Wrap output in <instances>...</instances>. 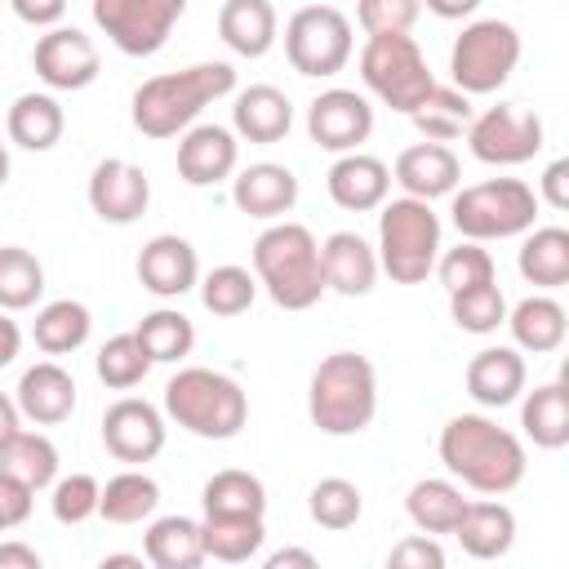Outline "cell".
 Returning <instances> with one entry per match:
<instances>
[{"label": "cell", "mask_w": 569, "mask_h": 569, "mask_svg": "<svg viewBox=\"0 0 569 569\" xmlns=\"http://www.w3.org/2000/svg\"><path fill=\"white\" fill-rule=\"evenodd\" d=\"M44 293V267L22 244H0V311H27Z\"/></svg>", "instance_id": "41"}, {"label": "cell", "mask_w": 569, "mask_h": 569, "mask_svg": "<svg viewBox=\"0 0 569 569\" xmlns=\"http://www.w3.org/2000/svg\"><path fill=\"white\" fill-rule=\"evenodd\" d=\"M307 511H311V520H316L320 529L342 533V529H351V525L360 520V511H365V493H360L351 480H342V476H325V480L311 485V493H307Z\"/></svg>", "instance_id": "45"}, {"label": "cell", "mask_w": 569, "mask_h": 569, "mask_svg": "<svg viewBox=\"0 0 569 569\" xmlns=\"http://www.w3.org/2000/svg\"><path fill=\"white\" fill-rule=\"evenodd\" d=\"M267 569H316V556L302 547H280L267 556Z\"/></svg>", "instance_id": "56"}, {"label": "cell", "mask_w": 569, "mask_h": 569, "mask_svg": "<svg viewBox=\"0 0 569 569\" xmlns=\"http://www.w3.org/2000/svg\"><path fill=\"white\" fill-rule=\"evenodd\" d=\"M320 271H325V289L342 298H365L382 267H378V249L360 231H333L320 244Z\"/></svg>", "instance_id": "24"}, {"label": "cell", "mask_w": 569, "mask_h": 569, "mask_svg": "<svg viewBox=\"0 0 569 569\" xmlns=\"http://www.w3.org/2000/svg\"><path fill=\"white\" fill-rule=\"evenodd\" d=\"M378 267L396 284H422L440 258V218L431 200L396 196L378 204Z\"/></svg>", "instance_id": "6"}, {"label": "cell", "mask_w": 569, "mask_h": 569, "mask_svg": "<svg viewBox=\"0 0 569 569\" xmlns=\"http://www.w3.org/2000/svg\"><path fill=\"white\" fill-rule=\"evenodd\" d=\"M111 565H142V556H102V569Z\"/></svg>", "instance_id": "58"}, {"label": "cell", "mask_w": 569, "mask_h": 569, "mask_svg": "<svg viewBox=\"0 0 569 569\" xmlns=\"http://www.w3.org/2000/svg\"><path fill=\"white\" fill-rule=\"evenodd\" d=\"M200 502L204 511H218V516H267V485L253 471L222 467L204 480Z\"/></svg>", "instance_id": "39"}, {"label": "cell", "mask_w": 569, "mask_h": 569, "mask_svg": "<svg viewBox=\"0 0 569 569\" xmlns=\"http://www.w3.org/2000/svg\"><path fill=\"white\" fill-rule=\"evenodd\" d=\"M467 147L480 164H498V169H511V164H529L538 151H542V116L533 107H520V102H498V107H485L471 116L467 124Z\"/></svg>", "instance_id": "11"}, {"label": "cell", "mask_w": 569, "mask_h": 569, "mask_svg": "<svg viewBox=\"0 0 569 569\" xmlns=\"http://www.w3.org/2000/svg\"><path fill=\"white\" fill-rule=\"evenodd\" d=\"M89 329H93V316H89V307L76 302V298H53V302H44V307L36 311V320H31L36 347H40L44 356H53V360L80 351V347L89 342Z\"/></svg>", "instance_id": "32"}, {"label": "cell", "mask_w": 569, "mask_h": 569, "mask_svg": "<svg viewBox=\"0 0 569 569\" xmlns=\"http://www.w3.org/2000/svg\"><path fill=\"white\" fill-rule=\"evenodd\" d=\"M431 271L440 276L445 293H453V289L493 280V258H489V249H485L480 240H462V244H453V249H440V258H436Z\"/></svg>", "instance_id": "46"}, {"label": "cell", "mask_w": 569, "mask_h": 569, "mask_svg": "<svg viewBox=\"0 0 569 569\" xmlns=\"http://www.w3.org/2000/svg\"><path fill=\"white\" fill-rule=\"evenodd\" d=\"M511 329V342L516 351H529V356H551L565 347V333H569V316L565 307L551 298V293H529L520 298L516 307H507V320Z\"/></svg>", "instance_id": "27"}, {"label": "cell", "mask_w": 569, "mask_h": 569, "mask_svg": "<svg viewBox=\"0 0 569 569\" xmlns=\"http://www.w3.org/2000/svg\"><path fill=\"white\" fill-rule=\"evenodd\" d=\"M4 182H9V147L0 142V187H4Z\"/></svg>", "instance_id": "59"}, {"label": "cell", "mask_w": 569, "mask_h": 569, "mask_svg": "<svg viewBox=\"0 0 569 569\" xmlns=\"http://www.w3.org/2000/svg\"><path fill=\"white\" fill-rule=\"evenodd\" d=\"M18 351H22V329H18V320H9V311H0V369L13 365Z\"/></svg>", "instance_id": "54"}, {"label": "cell", "mask_w": 569, "mask_h": 569, "mask_svg": "<svg viewBox=\"0 0 569 569\" xmlns=\"http://www.w3.org/2000/svg\"><path fill=\"white\" fill-rule=\"evenodd\" d=\"M236 93V67L231 62H191L182 71L151 76L133 89V129L142 138H178L196 124V116Z\"/></svg>", "instance_id": "2"}, {"label": "cell", "mask_w": 569, "mask_h": 569, "mask_svg": "<svg viewBox=\"0 0 569 569\" xmlns=\"http://www.w3.org/2000/svg\"><path fill=\"white\" fill-rule=\"evenodd\" d=\"M218 36L240 58L271 53V44L280 36L276 4L271 0H222V9H218Z\"/></svg>", "instance_id": "28"}, {"label": "cell", "mask_w": 569, "mask_h": 569, "mask_svg": "<svg viewBox=\"0 0 569 569\" xmlns=\"http://www.w3.org/2000/svg\"><path fill=\"white\" fill-rule=\"evenodd\" d=\"M156 507H160V485L138 467L116 471L98 493V516L107 525H142L156 516Z\"/></svg>", "instance_id": "33"}, {"label": "cell", "mask_w": 569, "mask_h": 569, "mask_svg": "<svg viewBox=\"0 0 569 569\" xmlns=\"http://www.w3.org/2000/svg\"><path fill=\"white\" fill-rule=\"evenodd\" d=\"M471 116H476L471 98H467L462 89H453V84H436V89L409 111L413 129H418L427 142H453V138H462L467 124H471Z\"/></svg>", "instance_id": "37"}, {"label": "cell", "mask_w": 569, "mask_h": 569, "mask_svg": "<svg viewBox=\"0 0 569 569\" xmlns=\"http://www.w3.org/2000/svg\"><path fill=\"white\" fill-rule=\"evenodd\" d=\"M9 9H13V18H18V22L49 31V27H58V22H62L67 0H9Z\"/></svg>", "instance_id": "52"}, {"label": "cell", "mask_w": 569, "mask_h": 569, "mask_svg": "<svg viewBox=\"0 0 569 569\" xmlns=\"http://www.w3.org/2000/svg\"><path fill=\"white\" fill-rule=\"evenodd\" d=\"M307 413L325 436H360L378 413V369L360 351H329L307 382Z\"/></svg>", "instance_id": "4"}, {"label": "cell", "mask_w": 569, "mask_h": 569, "mask_svg": "<svg viewBox=\"0 0 569 569\" xmlns=\"http://www.w3.org/2000/svg\"><path fill=\"white\" fill-rule=\"evenodd\" d=\"M453 538L462 542V551L471 560H498L511 551L516 542V511L498 498H467L458 525H453Z\"/></svg>", "instance_id": "26"}, {"label": "cell", "mask_w": 569, "mask_h": 569, "mask_svg": "<svg viewBox=\"0 0 569 569\" xmlns=\"http://www.w3.org/2000/svg\"><path fill=\"white\" fill-rule=\"evenodd\" d=\"M0 569H40V551L27 542H0Z\"/></svg>", "instance_id": "53"}, {"label": "cell", "mask_w": 569, "mask_h": 569, "mask_svg": "<svg viewBox=\"0 0 569 569\" xmlns=\"http://www.w3.org/2000/svg\"><path fill=\"white\" fill-rule=\"evenodd\" d=\"M538 196L529 182L520 178H485V182H471L462 191H453L449 200V218L458 227L462 240H511V236H525L533 222H538Z\"/></svg>", "instance_id": "7"}, {"label": "cell", "mask_w": 569, "mask_h": 569, "mask_svg": "<svg viewBox=\"0 0 569 569\" xmlns=\"http://www.w3.org/2000/svg\"><path fill=\"white\" fill-rule=\"evenodd\" d=\"M440 462L453 480H462L467 489L485 493V498H502L525 480V445L516 431L498 427L485 413H453L440 427Z\"/></svg>", "instance_id": "1"}, {"label": "cell", "mask_w": 569, "mask_h": 569, "mask_svg": "<svg viewBox=\"0 0 569 569\" xmlns=\"http://www.w3.org/2000/svg\"><path fill=\"white\" fill-rule=\"evenodd\" d=\"M231 129L244 142H258V147L280 142L293 129V102H289V93L276 89V84H249V89H240L236 93V107H231Z\"/></svg>", "instance_id": "25"}, {"label": "cell", "mask_w": 569, "mask_h": 569, "mask_svg": "<svg viewBox=\"0 0 569 569\" xmlns=\"http://www.w3.org/2000/svg\"><path fill=\"white\" fill-rule=\"evenodd\" d=\"M516 267L542 293L569 284V231L565 227H529L520 240Z\"/></svg>", "instance_id": "31"}, {"label": "cell", "mask_w": 569, "mask_h": 569, "mask_svg": "<svg viewBox=\"0 0 569 569\" xmlns=\"http://www.w3.org/2000/svg\"><path fill=\"white\" fill-rule=\"evenodd\" d=\"M462 507H467L462 489H458L453 480H440V476L418 480V485L409 489V498H405V511H409V520L418 525V533H453Z\"/></svg>", "instance_id": "40"}, {"label": "cell", "mask_w": 569, "mask_h": 569, "mask_svg": "<svg viewBox=\"0 0 569 569\" xmlns=\"http://www.w3.org/2000/svg\"><path fill=\"white\" fill-rule=\"evenodd\" d=\"M84 196H89V209H93L102 222L129 227V222H138V218L147 213V204H151V178L142 173V164L111 156V160H98V164H93Z\"/></svg>", "instance_id": "16"}, {"label": "cell", "mask_w": 569, "mask_h": 569, "mask_svg": "<svg viewBox=\"0 0 569 569\" xmlns=\"http://www.w3.org/2000/svg\"><path fill=\"white\" fill-rule=\"evenodd\" d=\"M538 204H547V209H556V213H565L569 209V160H551L547 169H542V178H538Z\"/></svg>", "instance_id": "51"}, {"label": "cell", "mask_w": 569, "mask_h": 569, "mask_svg": "<svg viewBox=\"0 0 569 569\" xmlns=\"http://www.w3.org/2000/svg\"><path fill=\"white\" fill-rule=\"evenodd\" d=\"M525 382H529V369H525V356L516 347H480L471 360H467V396L480 405V409H502V405H516L525 396Z\"/></svg>", "instance_id": "23"}, {"label": "cell", "mask_w": 569, "mask_h": 569, "mask_svg": "<svg viewBox=\"0 0 569 569\" xmlns=\"http://www.w3.org/2000/svg\"><path fill=\"white\" fill-rule=\"evenodd\" d=\"M387 565L391 569H440L445 565V551H440L436 533H409V538H400L387 551Z\"/></svg>", "instance_id": "49"}, {"label": "cell", "mask_w": 569, "mask_h": 569, "mask_svg": "<svg viewBox=\"0 0 569 569\" xmlns=\"http://www.w3.org/2000/svg\"><path fill=\"white\" fill-rule=\"evenodd\" d=\"M138 284L156 298H182L200 284V258H196V244L164 231V236H151L138 253Z\"/></svg>", "instance_id": "19"}, {"label": "cell", "mask_w": 569, "mask_h": 569, "mask_svg": "<svg viewBox=\"0 0 569 569\" xmlns=\"http://www.w3.org/2000/svg\"><path fill=\"white\" fill-rule=\"evenodd\" d=\"M418 13H422L418 0H356V22L365 27V36L409 31L418 22Z\"/></svg>", "instance_id": "48"}, {"label": "cell", "mask_w": 569, "mask_h": 569, "mask_svg": "<svg viewBox=\"0 0 569 569\" xmlns=\"http://www.w3.org/2000/svg\"><path fill=\"white\" fill-rule=\"evenodd\" d=\"M142 560L156 569H196L204 565L200 520L191 516H156L142 538Z\"/></svg>", "instance_id": "30"}, {"label": "cell", "mask_w": 569, "mask_h": 569, "mask_svg": "<svg viewBox=\"0 0 569 569\" xmlns=\"http://www.w3.org/2000/svg\"><path fill=\"white\" fill-rule=\"evenodd\" d=\"M391 182L413 196V200H440V196H453L458 182H462V160L453 156L449 142H413L396 156L391 164Z\"/></svg>", "instance_id": "18"}, {"label": "cell", "mask_w": 569, "mask_h": 569, "mask_svg": "<svg viewBox=\"0 0 569 569\" xmlns=\"http://www.w3.org/2000/svg\"><path fill=\"white\" fill-rule=\"evenodd\" d=\"M258 298V276L249 267H236V262H222L213 267L209 276H200V302L204 311L231 320V316H244Z\"/></svg>", "instance_id": "42"}, {"label": "cell", "mask_w": 569, "mask_h": 569, "mask_svg": "<svg viewBox=\"0 0 569 569\" xmlns=\"http://www.w3.org/2000/svg\"><path fill=\"white\" fill-rule=\"evenodd\" d=\"M449 316H453V325L462 333L485 338V333H498V325L507 320V298H502V289L493 280L467 284V289H453L449 293Z\"/></svg>", "instance_id": "43"}, {"label": "cell", "mask_w": 569, "mask_h": 569, "mask_svg": "<svg viewBox=\"0 0 569 569\" xmlns=\"http://www.w3.org/2000/svg\"><path fill=\"white\" fill-rule=\"evenodd\" d=\"M253 276L267 289V298L284 311H307L325 298V271H320V244L311 227L276 218L253 240Z\"/></svg>", "instance_id": "3"}, {"label": "cell", "mask_w": 569, "mask_h": 569, "mask_svg": "<svg viewBox=\"0 0 569 569\" xmlns=\"http://www.w3.org/2000/svg\"><path fill=\"white\" fill-rule=\"evenodd\" d=\"M133 333H138L142 351L151 356V365H178V360H187L191 347H196V325H191L178 307H156V311H147Z\"/></svg>", "instance_id": "38"}, {"label": "cell", "mask_w": 569, "mask_h": 569, "mask_svg": "<svg viewBox=\"0 0 569 569\" xmlns=\"http://www.w3.org/2000/svg\"><path fill=\"white\" fill-rule=\"evenodd\" d=\"M18 427H22V413H18L13 396H4V391H0V445H4V440H9Z\"/></svg>", "instance_id": "57"}, {"label": "cell", "mask_w": 569, "mask_h": 569, "mask_svg": "<svg viewBox=\"0 0 569 569\" xmlns=\"http://www.w3.org/2000/svg\"><path fill=\"white\" fill-rule=\"evenodd\" d=\"M422 9H431L436 18H445V22H458V18H471L476 9H480V0H418Z\"/></svg>", "instance_id": "55"}, {"label": "cell", "mask_w": 569, "mask_h": 569, "mask_svg": "<svg viewBox=\"0 0 569 569\" xmlns=\"http://www.w3.org/2000/svg\"><path fill=\"white\" fill-rule=\"evenodd\" d=\"M0 533H4V529H0Z\"/></svg>", "instance_id": "60"}, {"label": "cell", "mask_w": 569, "mask_h": 569, "mask_svg": "<svg viewBox=\"0 0 569 569\" xmlns=\"http://www.w3.org/2000/svg\"><path fill=\"white\" fill-rule=\"evenodd\" d=\"M351 49H356L351 22L333 4H302L284 22V58L298 76L329 80L351 62Z\"/></svg>", "instance_id": "10"}, {"label": "cell", "mask_w": 569, "mask_h": 569, "mask_svg": "<svg viewBox=\"0 0 569 569\" xmlns=\"http://www.w3.org/2000/svg\"><path fill=\"white\" fill-rule=\"evenodd\" d=\"M13 405L36 427L67 422L76 413V378H71V369H62L53 356L49 360H36L31 369H22V378L13 387Z\"/></svg>", "instance_id": "20"}, {"label": "cell", "mask_w": 569, "mask_h": 569, "mask_svg": "<svg viewBox=\"0 0 569 569\" xmlns=\"http://www.w3.org/2000/svg\"><path fill=\"white\" fill-rule=\"evenodd\" d=\"M240 142L227 124H191L178 138V178L187 187H218L236 173Z\"/></svg>", "instance_id": "17"}, {"label": "cell", "mask_w": 569, "mask_h": 569, "mask_svg": "<svg viewBox=\"0 0 569 569\" xmlns=\"http://www.w3.org/2000/svg\"><path fill=\"white\" fill-rule=\"evenodd\" d=\"M89 13L124 58H151L187 13V0H93Z\"/></svg>", "instance_id": "12"}, {"label": "cell", "mask_w": 569, "mask_h": 569, "mask_svg": "<svg viewBox=\"0 0 569 569\" xmlns=\"http://www.w3.org/2000/svg\"><path fill=\"white\" fill-rule=\"evenodd\" d=\"M93 369H98V382L111 387V391H129L138 387L147 373H151V356L142 351L138 333H116L98 347L93 356Z\"/></svg>", "instance_id": "44"}, {"label": "cell", "mask_w": 569, "mask_h": 569, "mask_svg": "<svg viewBox=\"0 0 569 569\" xmlns=\"http://www.w3.org/2000/svg\"><path fill=\"white\" fill-rule=\"evenodd\" d=\"M360 80L382 107H391L400 116H409L436 89V76L409 31L369 36L360 49Z\"/></svg>", "instance_id": "8"}, {"label": "cell", "mask_w": 569, "mask_h": 569, "mask_svg": "<svg viewBox=\"0 0 569 569\" xmlns=\"http://www.w3.org/2000/svg\"><path fill=\"white\" fill-rule=\"evenodd\" d=\"M520 427L538 449H565L569 445V387L542 382L520 400Z\"/></svg>", "instance_id": "35"}, {"label": "cell", "mask_w": 569, "mask_h": 569, "mask_svg": "<svg viewBox=\"0 0 569 569\" xmlns=\"http://www.w3.org/2000/svg\"><path fill=\"white\" fill-rule=\"evenodd\" d=\"M31 67H36V76H40V84L49 93H76V89H89L98 80L102 53L80 27H62L58 22L36 40Z\"/></svg>", "instance_id": "13"}, {"label": "cell", "mask_w": 569, "mask_h": 569, "mask_svg": "<svg viewBox=\"0 0 569 569\" xmlns=\"http://www.w3.org/2000/svg\"><path fill=\"white\" fill-rule=\"evenodd\" d=\"M307 133L325 151H360V142L373 133V107L356 89H325L307 107Z\"/></svg>", "instance_id": "14"}, {"label": "cell", "mask_w": 569, "mask_h": 569, "mask_svg": "<svg viewBox=\"0 0 569 569\" xmlns=\"http://www.w3.org/2000/svg\"><path fill=\"white\" fill-rule=\"evenodd\" d=\"M102 445H107V453L116 462L142 467V462H151L164 449V413L151 400L120 396L102 413Z\"/></svg>", "instance_id": "15"}, {"label": "cell", "mask_w": 569, "mask_h": 569, "mask_svg": "<svg viewBox=\"0 0 569 569\" xmlns=\"http://www.w3.org/2000/svg\"><path fill=\"white\" fill-rule=\"evenodd\" d=\"M98 493H102V485L89 471L58 476L49 485V511L58 525H84L89 516H98Z\"/></svg>", "instance_id": "47"}, {"label": "cell", "mask_w": 569, "mask_h": 569, "mask_svg": "<svg viewBox=\"0 0 569 569\" xmlns=\"http://www.w3.org/2000/svg\"><path fill=\"white\" fill-rule=\"evenodd\" d=\"M0 471L18 476L27 489H49L58 480V445L44 431H27L18 427L4 445H0Z\"/></svg>", "instance_id": "36"}, {"label": "cell", "mask_w": 569, "mask_h": 569, "mask_svg": "<svg viewBox=\"0 0 569 569\" xmlns=\"http://www.w3.org/2000/svg\"><path fill=\"white\" fill-rule=\"evenodd\" d=\"M200 538H204V560L244 565V560H253L262 551L267 525H262V516H218V511H204Z\"/></svg>", "instance_id": "34"}, {"label": "cell", "mask_w": 569, "mask_h": 569, "mask_svg": "<svg viewBox=\"0 0 569 569\" xmlns=\"http://www.w3.org/2000/svg\"><path fill=\"white\" fill-rule=\"evenodd\" d=\"M62 129H67V111L53 93H18L9 102V116H4V133L13 147L22 151H53L62 142Z\"/></svg>", "instance_id": "29"}, {"label": "cell", "mask_w": 569, "mask_h": 569, "mask_svg": "<svg viewBox=\"0 0 569 569\" xmlns=\"http://www.w3.org/2000/svg\"><path fill=\"white\" fill-rule=\"evenodd\" d=\"M520 62V31L502 18H476L462 27V36L449 49V76L453 89L467 98L498 93Z\"/></svg>", "instance_id": "9"}, {"label": "cell", "mask_w": 569, "mask_h": 569, "mask_svg": "<svg viewBox=\"0 0 569 569\" xmlns=\"http://www.w3.org/2000/svg\"><path fill=\"white\" fill-rule=\"evenodd\" d=\"M31 502H36V489H27L18 476L0 471V529H18L31 516Z\"/></svg>", "instance_id": "50"}, {"label": "cell", "mask_w": 569, "mask_h": 569, "mask_svg": "<svg viewBox=\"0 0 569 569\" xmlns=\"http://www.w3.org/2000/svg\"><path fill=\"white\" fill-rule=\"evenodd\" d=\"M164 418L200 440H231L249 422V396L231 373L187 365L164 382Z\"/></svg>", "instance_id": "5"}, {"label": "cell", "mask_w": 569, "mask_h": 569, "mask_svg": "<svg viewBox=\"0 0 569 569\" xmlns=\"http://www.w3.org/2000/svg\"><path fill=\"white\" fill-rule=\"evenodd\" d=\"M231 204L258 222H276L298 204V178L289 164L258 160L231 178Z\"/></svg>", "instance_id": "22"}, {"label": "cell", "mask_w": 569, "mask_h": 569, "mask_svg": "<svg viewBox=\"0 0 569 569\" xmlns=\"http://www.w3.org/2000/svg\"><path fill=\"white\" fill-rule=\"evenodd\" d=\"M325 191L338 209L369 213L391 196V169L369 151H342L325 173Z\"/></svg>", "instance_id": "21"}]
</instances>
